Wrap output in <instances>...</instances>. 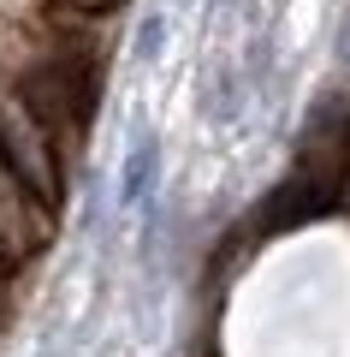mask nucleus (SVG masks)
I'll use <instances>...</instances> for the list:
<instances>
[{
  "label": "nucleus",
  "instance_id": "1",
  "mask_svg": "<svg viewBox=\"0 0 350 357\" xmlns=\"http://www.w3.org/2000/svg\"><path fill=\"white\" fill-rule=\"evenodd\" d=\"M0 167H6V178L18 185V197H24L30 208L48 215V208L60 203V185H65L60 137L24 107V96H6V102H0Z\"/></svg>",
  "mask_w": 350,
  "mask_h": 357
},
{
  "label": "nucleus",
  "instance_id": "3",
  "mask_svg": "<svg viewBox=\"0 0 350 357\" xmlns=\"http://www.w3.org/2000/svg\"><path fill=\"white\" fill-rule=\"evenodd\" d=\"M154 173H161V143H154V137H143L137 149L125 155V178H119V203H125V208H137L143 197L154 191Z\"/></svg>",
  "mask_w": 350,
  "mask_h": 357
},
{
  "label": "nucleus",
  "instance_id": "4",
  "mask_svg": "<svg viewBox=\"0 0 350 357\" xmlns=\"http://www.w3.org/2000/svg\"><path fill=\"white\" fill-rule=\"evenodd\" d=\"M344 60H350V24H344Z\"/></svg>",
  "mask_w": 350,
  "mask_h": 357
},
{
  "label": "nucleus",
  "instance_id": "2",
  "mask_svg": "<svg viewBox=\"0 0 350 357\" xmlns=\"http://www.w3.org/2000/svg\"><path fill=\"white\" fill-rule=\"evenodd\" d=\"M18 96H24V107L54 131V137H77L83 119H89V107H95V66L77 48H54L48 60L24 66Z\"/></svg>",
  "mask_w": 350,
  "mask_h": 357
}]
</instances>
